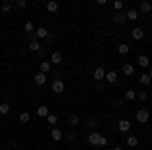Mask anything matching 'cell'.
Masks as SVG:
<instances>
[{
	"mask_svg": "<svg viewBox=\"0 0 152 150\" xmlns=\"http://www.w3.org/2000/svg\"><path fill=\"white\" fill-rule=\"evenodd\" d=\"M114 150H124V148H122V146H114Z\"/></svg>",
	"mask_w": 152,
	"mask_h": 150,
	"instance_id": "cell-37",
	"label": "cell"
},
{
	"mask_svg": "<svg viewBox=\"0 0 152 150\" xmlns=\"http://www.w3.org/2000/svg\"><path fill=\"white\" fill-rule=\"evenodd\" d=\"M148 75H150V79H152V67H150V69H148Z\"/></svg>",
	"mask_w": 152,
	"mask_h": 150,
	"instance_id": "cell-38",
	"label": "cell"
},
{
	"mask_svg": "<svg viewBox=\"0 0 152 150\" xmlns=\"http://www.w3.org/2000/svg\"><path fill=\"white\" fill-rule=\"evenodd\" d=\"M28 49H31L33 53H39V55H43V53H45V49L39 45V41H31V43H28Z\"/></svg>",
	"mask_w": 152,
	"mask_h": 150,
	"instance_id": "cell-9",
	"label": "cell"
},
{
	"mask_svg": "<svg viewBox=\"0 0 152 150\" xmlns=\"http://www.w3.org/2000/svg\"><path fill=\"white\" fill-rule=\"evenodd\" d=\"M67 122H69V126H77L79 122H81V118L77 114H69V118H67Z\"/></svg>",
	"mask_w": 152,
	"mask_h": 150,
	"instance_id": "cell-20",
	"label": "cell"
},
{
	"mask_svg": "<svg viewBox=\"0 0 152 150\" xmlns=\"http://www.w3.org/2000/svg\"><path fill=\"white\" fill-rule=\"evenodd\" d=\"M105 73H107V71H105L102 65H99V67H95V69H94V79L97 81V83H102V81L105 79Z\"/></svg>",
	"mask_w": 152,
	"mask_h": 150,
	"instance_id": "cell-3",
	"label": "cell"
},
{
	"mask_svg": "<svg viewBox=\"0 0 152 150\" xmlns=\"http://www.w3.org/2000/svg\"><path fill=\"white\" fill-rule=\"evenodd\" d=\"M112 20H114L116 24H120V26H122V24L126 23L128 18H126V14H124V12H114V16H112Z\"/></svg>",
	"mask_w": 152,
	"mask_h": 150,
	"instance_id": "cell-6",
	"label": "cell"
},
{
	"mask_svg": "<svg viewBox=\"0 0 152 150\" xmlns=\"http://www.w3.org/2000/svg\"><path fill=\"white\" fill-rule=\"evenodd\" d=\"M130 126H132V124H130V120H124V118L118 122V130H120L122 134H126V132L130 130Z\"/></svg>",
	"mask_w": 152,
	"mask_h": 150,
	"instance_id": "cell-8",
	"label": "cell"
},
{
	"mask_svg": "<svg viewBox=\"0 0 152 150\" xmlns=\"http://www.w3.org/2000/svg\"><path fill=\"white\" fill-rule=\"evenodd\" d=\"M51 67H53V65H51V61H41V65H39V71L47 75L49 71H51Z\"/></svg>",
	"mask_w": 152,
	"mask_h": 150,
	"instance_id": "cell-13",
	"label": "cell"
},
{
	"mask_svg": "<svg viewBox=\"0 0 152 150\" xmlns=\"http://www.w3.org/2000/svg\"><path fill=\"white\" fill-rule=\"evenodd\" d=\"M112 6H114V10H116V12H122V8H124V0H116Z\"/></svg>",
	"mask_w": 152,
	"mask_h": 150,
	"instance_id": "cell-28",
	"label": "cell"
},
{
	"mask_svg": "<svg viewBox=\"0 0 152 150\" xmlns=\"http://www.w3.org/2000/svg\"><path fill=\"white\" fill-rule=\"evenodd\" d=\"M126 100H128V102L136 100V91H134V89H128V91H126Z\"/></svg>",
	"mask_w": 152,
	"mask_h": 150,
	"instance_id": "cell-31",
	"label": "cell"
},
{
	"mask_svg": "<svg viewBox=\"0 0 152 150\" xmlns=\"http://www.w3.org/2000/svg\"><path fill=\"white\" fill-rule=\"evenodd\" d=\"M140 12H144V14H148V12H152V2H148V0H144V2H140Z\"/></svg>",
	"mask_w": 152,
	"mask_h": 150,
	"instance_id": "cell-11",
	"label": "cell"
},
{
	"mask_svg": "<svg viewBox=\"0 0 152 150\" xmlns=\"http://www.w3.org/2000/svg\"><path fill=\"white\" fill-rule=\"evenodd\" d=\"M47 122H49L53 128H55V124L59 122V116H57V114H49V116H47Z\"/></svg>",
	"mask_w": 152,
	"mask_h": 150,
	"instance_id": "cell-26",
	"label": "cell"
},
{
	"mask_svg": "<svg viewBox=\"0 0 152 150\" xmlns=\"http://www.w3.org/2000/svg\"><path fill=\"white\" fill-rule=\"evenodd\" d=\"M138 81H140V83L144 85V87H146V85H150V83H152V79H150V75H148V73H142L140 77H138Z\"/></svg>",
	"mask_w": 152,
	"mask_h": 150,
	"instance_id": "cell-22",
	"label": "cell"
},
{
	"mask_svg": "<svg viewBox=\"0 0 152 150\" xmlns=\"http://www.w3.org/2000/svg\"><path fill=\"white\" fill-rule=\"evenodd\" d=\"M148 97H150V95H148V93H146V91H140V93H138V95H136V100H140V102H146Z\"/></svg>",
	"mask_w": 152,
	"mask_h": 150,
	"instance_id": "cell-34",
	"label": "cell"
},
{
	"mask_svg": "<svg viewBox=\"0 0 152 150\" xmlns=\"http://www.w3.org/2000/svg\"><path fill=\"white\" fill-rule=\"evenodd\" d=\"M105 81L114 85V83L118 81V73H116V71H107V73H105Z\"/></svg>",
	"mask_w": 152,
	"mask_h": 150,
	"instance_id": "cell-18",
	"label": "cell"
},
{
	"mask_svg": "<svg viewBox=\"0 0 152 150\" xmlns=\"http://www.w3.org/2000/svg\"><path fill=\"white\" fill-rule=\"evenodd\" d=\"M47 41H49V43H53V41H55V35H53V33H49V37H47Z\"/></svg>",
	"mask_w": 152,
	"mask_h": 150,
	"instance_id": "cell-36",
	"label": "cell"
},
{
	"mask_svg": "<svg viewBox=\"0 0 152 150\" xmlns=\"http://www.w3.org/2000/svg\"><path fill=\"white\" fill-rule=\"evenodd\" d=\"M126 144H128V146H132V148H136V146L140 144V140L136 138V136H128V140H126Z\"/></svg>",
	"mask_w": 152,
	"mask_h": 150,
	"instance_id": "cell-24",
	"label": "cell"
},
{
	"mask_svg": "<svg viewBox=\"0 0 152 150\" xmlns=\"http://www.w3.org/2000/svg\"><path fill=\"white\" fill-rule=\"evenodd\" d=\"M26 4H28L26 0H16V2H14V6H16V8H20V10H23V8H26Z\"/></svg>",
	"mask_w": 152,
	"mask_h": 150,
	"instance_id": "cell-33",
	"label": "cell"
},
{
	"mask_svg": "<svg viewBox=\"0 0 152 150\" xmlns=\"http://www.w3.org/2000/svg\"><path fill=\"white\" fill-rule=\"evenodd\" d=\"M24 31H26V33H31V35H35V24L33 23H24Z\"/></svg>",
	"mask_w": 152,
	"mask_h": 150,
	"instance_id": "cell-29",
	"label": "cell"
},
{
	"mask_svg": "<svg viewBox=\"0 0 152 150\" xmlns=\"http://www.w3.org/2000/svg\"><path fill=\"white\" fill-rule=\"evenodd\" d=\"M37 116H39V118H47L49 116V108L47 105H39V108H37Z\"/></svg>",
	"mask_w": 152,
	"mask_h": 150,
	"instance_id": "cell-19",
	"label": "cell"
},
{
	"mask_svg": "<svg viewBox=\"0 0 152 150\" xmlns=\"http://www.w3.org/2000/svg\"><path fill=\"white\" fill-rule=\"evenodd\" d=\"M51 89H53V93H63L65 91V83L61 79H55L53 83H51Z\"/></svg>",
	"mask_w": 152,
	"mask_h": 150,
	"instance_id": "cell-4",
	"label": "cell"
},
{
	"mask_svg": "<svg viewBox=\"0 0 152 150\" xmlns=\"http://www.w3.org/2000/svg\"><path fill=\"white\" fill-rule=\"evenodd\" d=\"M18 122H20V124H28V122H31V114H28V112H20V114H18Z\"/></svg>",
	"mask_w": 152,
	"mask_h": 150,
	"instance_id": "cell-21",
	"label": "cell"
},
{
	"mask_svg": "<svg viewBox=\"0 0 152 150\" xmlns=\"http://www.w3.org/2000/svg\"><path fill=\"white\" fill-rule=\"evenodd\" d=\"M47 10L49 12H57L59 10V4L55 2V0H51V2H47Z\"/></svg>",
	"mask_w": 152,
	"mask_h": 150,
	"instance_id": "cell-25",
	"label": "cell"
},
{
	"mask_svg": "<svg viewBox=\"0 0 152 150\" xmlns=\"http://www.w3.org/2000/svg\"><path fill=\"white\" fill-rule=\"evenodd\" d=\"M35 37H37V39H47V37H49V31L45 29V26H39V29L35 31Z\"/></svg>",
	"mask_w": 152,
	"mask_h": 150,
	"instance_id": "cell-15",
	"label": "cell"
},
{
	"mask_svg": "<svg viewBox=\"0 0 152 150\" xmlns=\"http://www.w3.org/2000/svg\"><path fill=\"white\" fill-rule=\"evenodd\" d=\"M67 140H69V142H71V140H75V132H73V130H71L69 134H67Z\"/></svg>",
	"mask_w": 152,
	"mask_h": 150,
	"instance_id": "cell-35",
	"label": "cell"
},
{
	"mask_svg": "<svg viewBox=\"0 0 152 150\" xmlns=\"http://www.w3.org/2000/svg\"><path fill=\"white\" fill-rule=\"evenodd\" d=\"M63 61V55L59 53V51H53V55H51V65H59Z\"/></svg>",
	"mask_w": 152,
	"mask_h": 150,
	"instance_id": "cell-16",
	"label": "cell"
},
{
	"mask_svg": "<svg viewBox=\"0 0 152 150\" xmlns=\"http://www.w3.org/2000/svg\"><path fill=\"white\" fill-rule=\"evenodd\" d=\"M130 37H132L134 41H142V39H144V31H142L140 26H134V29L130 31Z\"/></svg>",
	"mask_w": 152,
	"mask_h": 150,
	"instance_id": "cell-5",
	"label": "cell"
},
{
	"mask_svg": "<svg viewBox=\"0 0 152 150\" xmlns=\"http://www.w3.org/2000/svg\"><path fill=\"white\" fill-rule=\"evenodd\" d=\"M118 53H120V55H128V53H130V47L126 45V43H120V45H118Z\"/></svg>",
	"mask_w": 152,
	"mask_h": 150,
	"instance_id": "cell-23",
	"label": "cell"
},
{
	"mask_svg": "<svg viewBox=\"0 0 152 150\" xmlns=\"http://www.w3.org/2000/svg\"><path fill=\"white\" fill-rule=\"evenodd\" d=\"M126 18H128V20H132V23H136V20L140 18V10H136V8H130V10L126 12Z\"/></svg>",
	"mask_w": 152,
	"mask_h": 150,
	"instance_id": "cell-7",
	"label": "cell"
},
{
	"mask_svg": "<svg viewBox=\"0 0 152 150\" xmlns=\"http://www.w3.org/2000/svg\"><path fill=\"white\" fill-rule=\"evenodd\" d=\"M87 128L95 130V128H97V120H95V118H89V120H87Z\"/></svg>",
	"mask_w": 152,
	"mask_h": 150,
	"instance_id": "cell-32",
	"label": "cell"
},
{
	"mask_svg": "<svg viewBox=\"0 0 152 150\" xmlns=\"http://www.w3.org/2000/svg\"><path fill=\"white\" fill-rule=\"evenodd\" d=\"M0 114L8 116V114H10V105H8V104H0Z\"/></svg>",
	"mask_w": 152,
	"mask_h": 150,
	"instance_id": "cell-27",
	"label": "cell"
},
{
	"mask_svg": "<svg viewBox=\"0 0 152 150\" xmlns=\"http://www.w3.org/2000/svg\"><path fill=\"white\" fill-rule=\"evenodd\" d=\"M35 83H37V85H39V87H41V85H45V83H47V75L39 71V73H37V75H35Z\"/></svg>",
	"mask_w": 152,
	"mask_h": 150,
	"instance_id": "cell-12",
	"label": "cell"
},
{
	"mask_svg": "<svg viewBox=\"0 0 152 150\" xmlns=\"http://www.w3.org/2000/svg\"><path fill=\"white\" fill-rule=\"evenodd\" d=\"M10 8H12L10 2H2V6H0V10L4 12V14H8V12H10Z\"/></svg>",
	"mask_w": 152,
	"mask_h": 150,
	"instance_id": "cell-30",
	"label": "cell"
},
{
	"mask_svg": "<svg viewBox=\"0 0 152 150\" xmlns=\"http://www.w3.org/2000/svg\"><path fill=\"white\" fill-rule=\"evenodd\" d=\"M51 138L55 140V142L63 140V130H59V128H53V130H51Z\"/></svg>",
	"mask_w": 152,
	"mask_h": 150,
	"instance_id": "cell-14",
	"label": "cell"
},
{
	"mask_svg": "<svg viewBox=\"0 0 152 150\" xmlns=\"http://www.w3.org/2000/svg\"><path fill=\"white\" fill-rule=\"evenodd\" d=\"M148 120H150V112L148 110H138L136 112V122L138 124H146Z\"/></svg>",
	"mask_w": 152,
	"mask_h": 150,
	"instance_id": "cell-2",
	"label": "cell"
},
{
	"mask_svg": "<svg viewBox=\"0 0 152 150\" xmlns=\"http://www.w3.org/2000/svg\"><path fill=\"white\" fill-rule=\"evenodd\" d=\"M122 73H124V75H134V65H132V63H124V65H122Z\"/></svg>",
	"mask_w": 152,
	"mask_h": 150,
	"instance_id": "cell-17",
	"label": "cell"
},
{
	"mask_svg": "<svg viewBox=\"0 0 152 150\" xmlns=\"http://www.w3.org/2000/svg\"><path fill=\"white\" fill-rule=\"evenodd\" d=\"M87 142H89L91 146H107V138H105V136H102L97 130H94V132L87 136Z\"/></svg>",
	"mask_w": 152,
	"mask_h": 150,
	"instance_id": "cell-1",
	"label": "cell"
},
{
	"mask_svg": "<svg viewBox=\"0 0 152 150\" xmlns=\"http://www.w3.org/2000/svg\"><path fill=\"white\" fill-rule=\"evenodd\" d=\"M138 65H140L142 69H150V59L146 57V55H140L138 57Z\"/></svg>",
	"mask_w": 152,
	"mask_h": 150,
	"instance_id": "cell-10",
	"label": "cell"
}]
</instances>
